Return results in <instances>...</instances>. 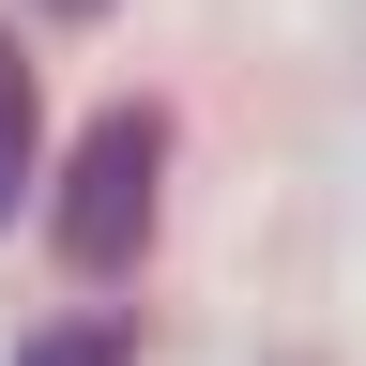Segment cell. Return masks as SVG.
<instances>
[{
	"label": "cell",
	"mask_w": 366,
	"mask_h": 366,
	"mask_svg": "<svg viewBox=\"0 0 366 366\" xmlns=\"http://www.w3.org/2000/svg\"><path fill=\"white\" fill-rule=\"evenodd\" d=\"M153 183H168V122L153 107H107V122L76 137V168H61V214H46L61 259L76 274H122L137 244H153Z\"/></svg>",
	"instance_id": "1"
},
{
	"label": "cell",
	"mask_w": 366,
	"mask_h": 366,
	"mask_svg": "<svg viewBox=\"0 0 366 366\" xmlns=\"http://www.w3.org/2000/svg\"><path fill=\"white\" fill-rule=\"evenodd\" d=\"M16 199H31V61L0 31V229H16Z\"/></svg>",
	"instance_id": "2"
},
{
	"label": "cell",
	"mask_w": 366,
	"mask_h": 366,
	"mask_svg": "<svg viewBox=\"0 0 366 366\" xmlns=\"http://www.w3.org/2000/svg\"><path fill=\"white\" fill-rule=\"evenodd\" d=\"M16 366H122V320H61V336H31Z\"/></svg>",
	"instance_id": "3"
},
{
	"label": "cell",
	"mask_w": 366,
	"mask_h": 366,
	"mask_svg": "<svg viewBox=\"0 0 366 366\" xmlns=\"http://www.w3.org/2000/svg\"><path fill=\"white\" fill-rule=\"evenodd\" d=\"M46 16H107V0H46Z\"/></svg>",
	"instance_id": "4"
}]
</instances>
